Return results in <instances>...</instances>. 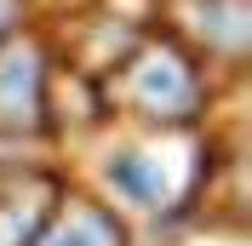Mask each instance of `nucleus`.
<instances>
[{
	"instance_id": "f257e3e1",
	"label": "nucleus",
	"mask_w": 252,
	"mask_h": 246,
	"mask_svg": "<svg viewBox=\"0 0 252 246\" xmlns=\"http://www.w3.org/2000/svg\"><path fill=\"white\" fill-rule=\"evenodd\" d=\"M97 200H109L121 217H172L195 200V172L160 154V143H109L97 160Z\"/></svg>"
},
{
	"instance_id": "7ed1b4c3",
	"label": "nucleus",
	"mask_w": 252,
	"mask_h": 246,
	"mask_svg": "<svg viewBox=\"0 0 252 246\" xmlns=\"http://www.w3.org/2000/svg\"><path fill=\"white\" fill-rule=\"evenodd\" d=\"M46 126V63L23 34L0 40V132H40Z\"/></svg>"
},
{
	"instance_id": "39448f33",
	"label": "nucleus",
	"mask_w": 252,
	"mask_h": 246,
	"mask_svg": "<svg viewBox=\"0 0 252 246\" xmlns=\"http://www.w3.org/2000/svg\"><path fill=\"white\" fill-rule=\"evenodd\" d=\"M63 189L46 184L40 195H23V189H6L0 195V246H29L34 235H40V223H46V212L58 206Z\"/></svg>"
},
{
	"instance_id": "f03ea898",
	"label": "nucleus",
	"mask_w": 252,
	"mask_h": 246,
	"mask_svg": "<svg viewBox=\"0 0 252 246\" xmlns=\"http://www.w3.org/2000/svg\"><path fill=\"white\" fill-rule=\"evenodd\" d=\"M121 103L132 109V121L155 126V132H178L206 109V86L184 52L143 46L121 63Z\"/></svg>"
},
{
	"instance_id": "20e7f679",
	"label": "nucleus",
	"mask_w": 252,
	"mask_h": 246,
	"mask_svg": "<svg viewBox=\"0 0 252 246\" xmlns=\"http://www.w3.org/2000/svg\"><path fill=\"white\" fill-rule=\"evenodd\" d=\"M29 246H132V241H126V217L115 212L109 200L63 189Z\"/></svg>"
}]
</instances>
